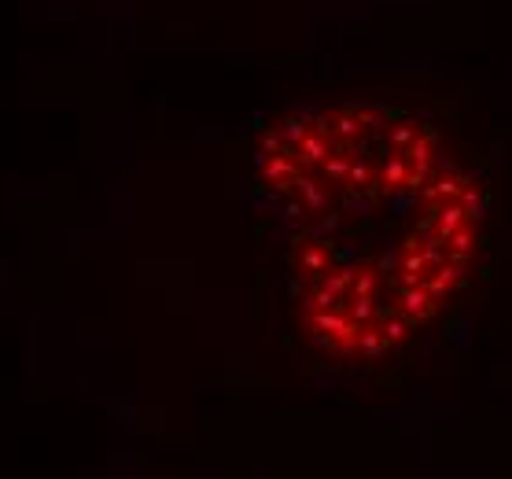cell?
I'll return each mask as SVG.
<instances>
[{"mask_svg":"<svg viewBox=\"0 0 512 479\" xmlns=\"http://www.w3.org/2000/svg\"><path fill=\"white\" fill-rule=\"evenodd\" d=\"M255 174L299 325L332 358L395 354L465 288L487 199L428 118L380 100L295 107L258 137Z\"/></svg>","mask_w":512,"mask_h":479,"instance_id":"obj_1","label":"cell"}]
</instances>
